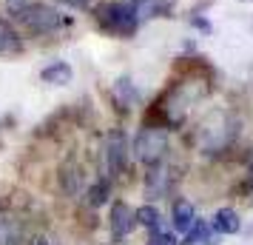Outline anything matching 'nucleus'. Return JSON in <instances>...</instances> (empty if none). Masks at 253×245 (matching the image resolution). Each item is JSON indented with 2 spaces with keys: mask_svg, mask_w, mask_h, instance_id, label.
Segmentation results:
<instances>
[{
  "mask_svg": "<svg viewBox=\"0 0 253 245\" xmlns=\"http://www.w3.org/2000/svg\"><path fill=\"white\" fill-rule=\"evenodd\" d=\"M97 20L108 29V32H114V35H134V29H137L139 17L134 12V6H128V3H105L97 9Z\"/></svg>",
  "mask_w": 253,
  "mask_h": 245,
  "instance_id": "f257e3e1",
  "label": "nucleus"
},
{
  "mask_svg": "<svg viewBox=\"0 0 253 245\" xmlns=\"http://www.w3.org/2000/svg\"><path fill=\"white\" fill-rule=\"evenodd\" d=\"M168 151V134L162 129H142L134 140V154H137L139 163L154 165L160 163Z\"/></svg>",
  "mask_w": 253,
  "mask_h": 245,
  "instance_id": "f03ea898",
  "label": "nucleus"
},
{
  "mask_svg": "<svg viewBox=\"0 0 253 245\" xmlns=\"http://www.w3.org/2000/svg\"><path fill=\"white\" fill-rule=\"evenodd\" d=\"M14 17H17L29 32H35V35H46V32H54V29L60 26L57 12H54V9H48L46 3H32V6H23Z\"/></svg>",
  "mask_w": 253,
  "mask_h": 245,
  "instance_id": "7ed1b4c3",
  "label": "nucleus"
},
{
  "mask_svg": "<svg viewBox=\"0 0 253 245\" xmlns=\"http://www.w3.org/2000/svg\"><path fill=\"white\" fill-rule=\"evenodd\" d=\"M128 163V140L126 134L117 129L108 134V140H105V168H108V174L117 177Z\"/></svg>",
  "mask_w": 253,
  "mask_h": 245,
  "instance_id": "20e7f679",
  "label": "nucleus"
},
{
  "mask_svg": "<svg viewBox=\"0 0 253 245\" xmlns=\"http://www.w3.org/2000/svg\"><path fill=\"white\" fill-rule=\"evenodd\" d=\"M171 183H173V171L168 168V165H162V160H160V163L151 165L148 177H145V194L154 197V199L165 197V194H168V188H171Z\"/></svg>",
  "mask_w": 253,
  "mask_h": 245,
  "instance_id": "39448f33",
  "label": "nucleus"
},
{
  "mask_svg": "<svg viewBox=\"0 0 253 245\" xmlns=\"http://www.w3.org/2000/svg\"><path fill=\"white\" fill-rule=\"evenodd\" d=\"M134 225H137L134 211L128 208L126 202H114V208H111V237L120 243V240H126L128 234H131Z\"/></svg>",
  "mask_w": 253,
  "mask_h": 245,
  "instance_id": "423d86ee",
  "label": "nucleus"
},
{
  "mask_svg": "<svg viewBox=\"0 0 253 245\" xmlns=\"http://www.w3.org/2000/svg\"><path fill=\"white\" fill-rule=\"evenodd\" d=\"M23 240V225L12 214L0 211V245H20Z\"/></svg>",
  "mask_w": 253,
  "mask_h": 245,
  "instance_id": "0eeeda50",
  "label": "nucleus"
},
{
  "mask_svg": "<svg viewBox=\"0 0 253 245\" xmlns=\"http://www.w3.org/2000/svg\"><path fill=\"white\" fill-rule=\"evenodd\" d=\"M23 51V40L6 20H0V57H12Z\"/></svg>",
  "mask_w": 253,
  "mask_h": 245,
  "instance_id": "6e6552de",
  "label": "nucleus"
},
{
  "mask_svg": "<svg viewBox=\"0 0 253 245\" xmlns=\"http://www.w3.org/2000/svg\"><path fill=\"white\" fill-rule=\"evenodd\" d=\"M239 214L233 208H219L216 214H213V222H211V228L216 234H236L239 231Z\"/></svg>",
  "mask_w": 253,
  "mask_h": 245,
  "instance_id": "1a4fd4ad",
  "label": "nucleus"
},
{
  "mask_svg": "<svg viewBox=\"0 0 253 245\" xmlns=\"http://www.w3.org/2000/svg\"><path fill=\"white\" fill-rule=\"evenodd\" d=\"M185 234H188V237H185V245H194V243L216 245V231H213L205 220H194V225H191Z\"/></svg>",
  "mask_w": 253,
  "mask_h": 245,
  "instance_id": "9d476101",
  "label": "nucleus"
},
{
  "mask_svg": "<svg viewBox=\"0 0 253 245\" xmlns=\"http://www.w3.org/2000/svg\"><path fill=\"white\" fill-rule=\"evenodd\" d=\"M40 77H43L46 83H51V86H66V83L71 80V66L69 63H63V60H57V63L46 66Z\"/></svg>",
  "mask_w": 253,
  "mask_h": 245,
  "instance_id": "9b49d317",
  "label": "nucleus"
},
{
  "mask_svg": "<svg viewBox=\"0 0 253 245\" xmlns=\"http://www.w3.org/2000/svg\"><path fill=\"white\" fill-rule=\"evenodd\" d=\"M134 220L142 225V228H148L151 234L154 231H162V214L154 205H142V208L134 211Z\"/></svg>",
  "mask_w": 253,
  "mask_h": 245,
  "instance_id": "f8f14e48",
  "label": "nucleus"
},
{
  "mask_svg": "<svg viewBox=\"0 0 253 245\" xmlns=\"http://www.w3.org/2000/svg\"><path fill=\"white\" fill-rule=\"evenodd\" d=\"M194 205L191 202H185V199H176L173 202V225H176V231H188L191 225H194Z\"/></svg>",
  "mask_w": 253,
  "mask_h": 245,
  "instance_id": "ddd939ff",
  "label": "nucleus"
},
{
  "mask_svg": "<svg viewBox=\"0 0 253 245\" xmlns=\"http://www.w3.org/2000/svg\"><path fill=\"white\" fill-rule=\"evenodd\" d=\"M60 186L66 194H80V186H83V174L77 165H63V171H60Z\"/></svg>",
  "mask_w": 253,
  "mask_h": 245,
  "instance_id": "4468645a",
  "label": "nucleus"
},
{
  "mask_svg": "<svg viewBox=\"0 0 253 245\" xmlns=\"http://www.w3.org/2000/svg\"><path fill=\"white\" fill-rule=\"evenodd\" d=\"M114 97L123 103V108H131V105H134V100H137V89L131 86V80H120L114 86Z\"/></svg>",
  "mask_w": 253,
  "mask_h": 245,
  "instance_id": "2eb2a0df",
  "label": "nucleus"
},
{
  "mask_svg": "<svg viewBox=\"0 0 253 245\" xmlns=\"http://www.w3.org/2000/svg\"><path fill=\"white\" fill-rule=\"evenodd\" d=\"M105 199H108V180H100V183H94L85 191V202L88 205H103Z\"/></svg>",
  "mask_w": 253,
  "mask_h": 245,
  "instance_id": "dca6fc26",
  "label": "nucleus"
},
{
  "mask_svg": "<svg viewBox=\"0 0 253 245\" xmlns=\"http://www.w3.org/2000/svg\"><path fill=\"white\" fill-rule=\"evenodd\" d=\"M148 245H176V237H173L171 231H154Z\"/></svg>",
  "mask_w": 253,
  "mask_h": 245,
  "instance_id": "f3484780",
  "label": "nucleus"
},
{
  "mask_svg": "<svg viewBox=\"0 0 253 245\" xmlns=\"http://www.w3.org/2000/svg\"><path fill=\"white\" fill-rule=\"evenodd\" d=\"M6 6H9V12H12V14H17L26 3H23V0H6Z\"/></svg>",
  "mask_w": 253,
  "mask_h": 245,
  "instance_id": "a211bd4d",
  "label": "nucleus"
},
{
  "mask_svg": "<svg viewBox=\"0 0 253 245\" xmlns=\"http://www.w3.org/2000/svg\"><path fill=\"white\" fill-rule=\"evenodd\" d=\"M60 3H66V6H74V9H77V6H85L88 0H60Z\"/></svg>",
  "mask_w": 253,
  "mask_h": 245,
  "instance_id": "6ab92c4d",
  "label": "nucleus"
},
{
  "mask_svg": "<svg viewBox=\"0 0 253 245\" xmlns=\"http://www.w3.org/2000/svg\"><path fill=\"white\" fill-rule=\"evenodd\" d=\"M32 245H54V243H51V240H46V237H37Z\"/></svg>",
  "mask_w": 253,
  "mask_h": 245,
  "instance_id": "aec40b11",
  "label": "nucleus"
},
{
  "mask_svg": "<svg viewBox=\"0 0 253 245\" xmlns=\"http://www.w3.org/2000/svg\"><path fill=\"white\" fill-rule=\"evenodd\" d=\"M251 174H253V163H251Z\"/></svg>",
  "mask_w": 253,
  "mask_h": 245,
  "instance_id": "412c9836",
  "label": "nucleus"
}]
</instances>
